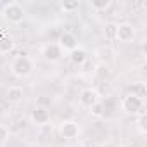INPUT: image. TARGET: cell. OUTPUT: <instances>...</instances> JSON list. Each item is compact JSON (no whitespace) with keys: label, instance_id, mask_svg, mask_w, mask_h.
I'll list each match as a JSON object with an SVG mask.
<instances>
[{"label":"cell","instance_id":"6da1fadb","mask_svg":"<svg viewBox=\"0 0 147 147\" xmlns=\"http://www.w3.org/2000/svg\"><path fill=\"white\" fill-rule=\"evenodd\" d=\"M11 71H12V75L16 78H26L33 71V62H31V59L28 55H19V57H16L12 61Z\"/></svg>","mask_w":147,"mask_h":147},{"label":"cell","instance_id":"7a4b0ae2","mask_svg":"<svg viewBox=\"0 0 147 147\" xmlns=\"http://www.w3.org/2000/svg\"><path fill=\"white\" fill-rule=\"evenodd\" d=\"M4 18L5 21H9L11 24H19L23 19H24V7L18 2H9L5 7H4Z\"/></svg>","mask_w":147,"mask_h":147},{"label":"cell","instance_id":"3957f363","mask_svg":"<svg viewBox=\"0 0 147 147\" xmlns=\"http://www.w3.org/2000/svg\"><path fill=\"white\" fill-rule=\"evenodd\" d=\"M121 109L126 113V114H140L142 109H144V100L131 95V94H126L123 99H121Z\"/></svg>","mask_w":147,"mask_h":147},{"label":"cell","instance_id":"277c9868","mask_svg":"<svg viewBox=\"0 0 147 147\" xmlns=\"http://www.w3.org/2000/svg\"><path fill=\"white\" fill-rule=\"evenodd\" d=\"M59 133L64 140H73V138H76L78 133H80V126L76 121H71V119H66L61 123L59 126Z\"/></svg>","mask_w":147,"mask_h":147},{"label":"cell","instance_id":"5b68a950","mask_svg":"<svg viewBox=\"0 0 147 147\" xmlns=\"http://www.w3.org/2000/svg\"><path fill=\"white\" fill-rule=\"evenodd\" d=\"M133 36H135V28H133V24H130V23L116 24V35H114L116 40L126 43V42H131Z\"/></svg>","mask_w":147,"mask_h":147},{"label":"cell","instance_id":"8992f818","mask_svg":"<svg viewBox=\"0 0 147 147\" xmlns=\"http://www.w3.org/2000/svg\"><path fill=\"white\" fill-rule=\"evenodd\" d=\"M42 55H43V59H45L47 62H57V61H61V57H62V49H61L57 43H49V45L43 47Z\"/></svg>","mask_w":147,"mask_h":147},{"label":"cell","instance_id":"52a82bcc","mask_svg":"<svg viewBox=\"0 0 147 147\" xmlns=\"http://www.w3.org/2000/svg\"><path fill=\"white\" fill-rule=\"evenodd\" d=\"M31 123L33 125H36V126H43V125H47L49 121H50V114H49V111L45 109V107H35L33 111H31Z\"/></svg>","mask_w":147,"mask_h":147},{"label":"cell","instance_id":"ba28073f","mask_svg":"<svg viewBox=\"0 0 147 147\" xmlns=\"http://www.w3.org/2000/svg\"><path fill=\"white\" fill-rule=\"evenodd\" d=\"M100 99H99V94L94 90V88H85V90H82V94H80V104L82 106H85V107H92L95 102H99Z\"/></svg>","mask_w":147,"mask_h":147},{"label":"cell","instance_id":"9c48e42d","mask_svg":"<svg viewBox=\"0 0 147 147\" xmlns=\"http://www.w3.org/2000/svg\"><path fill=\"white\" fill-rule=\"evenodd\" d=\"M57 45H59L62 50H69V52H71V50L78 49V40H76V36L73 35V33H62Z\"/></svg>","mask_w":147,"mask_h":147},{"label":"cell","instance_id":"30bf717a","mask_svg":"<svg viewBox=\"0 0 147 147\" xmlns=\"http://www.w3.org/2000/svg\"><path fill=\"white\" fill-rule=\"evenodd\" d=\"M23 99H24V90L21 87L12 85L7 88V100L11 104H19V102H23Z\"/></svg>","mask_w":147,"mask_h":147},{"label":"cell","instance_id":"8fae6325","mask_svg":"<svg viewBox=\"0 0 147 147\" xmlns=\"http://www.w3.org/2000/svg\"><path fill=\"white\" fill-rule=\"evenodd\" d=\"M69 61L73 64H76V66H82L85 61H87V52L83 49H75V50H71L69 52Z\"/></svg>","mask_w":147,"mask_h":147},{"label":"cell","instance_id":"7c38bea8","mask_svg":"<svg viewBox=\"0 0 147 147\" xmlns=\"http://www.w3.org/2000/svg\"><path fill=\"white\" fill-rule=\"evenodd\" d=\"M14 49V40L9 35H0V54H9Z\"/></svg>","mask_w":147,"mask_h":147},{"label":"cell","instance_id":"4fadbf2b","mask_svg":"<svg viewBox=\"0 0 147 147\" xmlns=\"http://www.w3.org/2000/svg\"><path fill=\"white\" fill-rule=\"evenodd\" d=\"M130 94L144 100V99H145V94H147V90H145V83H142V82H138V83H133V87L130 88Z\"/></svg>","mask_w":147,"mask_h":147},{"label":"cell","instance_id":"5bb4252c","mask_svg":"<svg viewBox=\"0 0 147 147\" xmlns=\"http://www.w3.org/2000/svg\"><path fill=\"white\" fill-rule=\"evenodd\" d=\"M90 114L95 116V118H102V116L106 114V106H104V102H102V100L95 102V104L90 107Z\"/></svg>","mask_w":147,"mask_h":147},{"label":"cell","instance_id":"9a60e30c","mask_svg":"<svg viewBox=\"0 0 147 147\" xmlns=\"http://www.w3.org/2000/svg\"><path fill=\"white\" fill-rule=\"evenodd\" d=\"M80 7V2L78 0H67V2H62L61 4V9L64 12H73V11H76Z\"/></svg>","mask_w":147,"mask_h":147},{"label":"cell","instance_id":"2e32d148","mask_svg":"<svg viewBox=\"0 0 147 147\" xmlns=\"http://www.w3.org/2000/svg\"><path fill=\"white\" fill-rule=\"evenodd\" d=\"M137 128H138V131H140V133H147V114H145V111H142V113L138 114Z\"/></svg>","mask_w":147,"mask_h":147},{"label":"cell","instance_id":"e0dca14e","mask_svg":"<svg viewBox=\"0 0 147 147\" xmlns=\"http://www.w3.org/2000/svg\"><path fill=\"white\" fill-rule=\"evenodd\" d=\"M90 5H92V9H95V11H104V9H107V7L111 5V2H109V0H92Z\"/></svg>","mask_w":147,"mask_h":147},{"label":"cell","instance_id":"ac0fdd59","mask_svg":"<svg viewBox=\"0 0 147 147\" xmlns=\"http://www.w3.org/2000/svg\"><path fill=\"white\" fill-rule=\"evenodd\" d=\"M7 138H9V130L4 125H0V144H5Z\"/></svg>","mask_w":147,"mask_h":147},{"label":"cell","instance_id":"d6986e66","mask_svg":"<svg viewBox=\"0 0 147 147\" xmlns=\"http://www.w3.org/2000/svg\"><path fill=\"white\" fill-rule=\"evenodd\" d=\"M106 33H107V36H109V38H114V35H116V24H114V23L107 24V28H106Z\"/></svg>","mask_w":147,"mask_h":147},{"label":"cell","instance_id":"ffe728a7","mask_svg":"<svg viewBox=\"0 0 147 147\" xmlns=\"http://www.w3.org/2000/svg\"><path fill=\"white\" fill-rule=\"evenodd\" d=\"M119 147H121V145H119Z\"/></svg>","mask_w":147,"mask_h":147}]
</instances>
